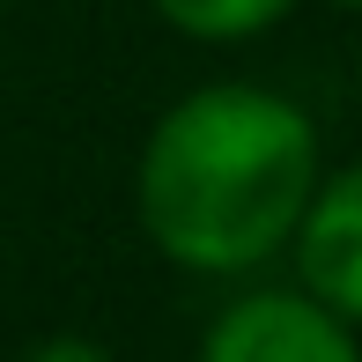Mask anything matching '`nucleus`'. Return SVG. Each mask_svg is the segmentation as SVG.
Segmentation results:
<instances>
[{
    "label": "nucleus",
    "instance_id": "obj_1",
    "mask_svg": "<svg viewBox=\"0 0 362 362\" xmlns=\"http://www.w3.org/2000/svg\"><path fill=\"white\" fill-rule=\"evenodd\" d=\"M318 177V134L288 96L215 81L170 104L148 134L141 229L192 274H244L288 244Z\"/></svg>",
    "mask_w": 362,
    "mask_h": 362
},
{
    "label": "nucleus",
    "instance_id": "obj_2",
    "mask_svg": "<svg viewBox=\"0 0 362 362\" xmlns=\"http://www.w3.org/2000/svg\"><path fill=\"white\" fill-rule=\"evenodd\" d=\"M200 362H355V333L310 296H244L207 325Z\"/></svg>",
    "mask_w": 362,
    "mask_h": 362
},
{
    "label": "nucleus",
    "instance_id": "obj_3",
    "mask_svg": "<svg viewBox=\"0 0 362 362\" xmlns=\"http://www.w3.org/2000/svg\"><path fill=\"white\" fill-rule=\"evenodd\" d=\"M288 237H296V259H303V296L355 325V310H362V170H325Z\"/></svg>",
    "mask_w": 362,
    "mask_h": 362
},
{
    "label": "nucleus",
    "instance_id": "obj_4",
    "mask_svg": "<svg viewBox=\"0 0 362 362\" xmlns=\"http://www.w3.org/2000/svg\"><path fill=\"white\" fill-rule=\"evenodd\" d=\"M156 15L185 37H207V45H229V37H259L267 23H281L288 0H156Z\"/></svg>",
    "mask_w": 362,
    "mask_h": 362
},
{
    "label": "nucleus",
    "instance_id": "obj_5",
    "mask_svg": "<svg viewBox=\"0 0 362 362\" xmlns=\"http://www.w3.org/2000/svg\"><path fill=\"white\" fill-rule=\"evenodd\" d=\"M30 362H111V348H96V340H81V333H59V340H45V348H30Z\"/></svg>",
    "mask_w": 362,
    "mask_h": 362
},
{
    "label": "nucleus",
    "instance_id": "obj_6",
    "mask_svg": "<svg viewBox=\"0 0 362 362\" xmlns=\"http://www.w3.org/2000/svg\"><path fill=\"white\" fill-rule=\"evenodd\" d=\"M333 8H355V0H333Z\"/></svg>",
    "mask_w": 362,
    "mask_h": 362
}]
</instances>
